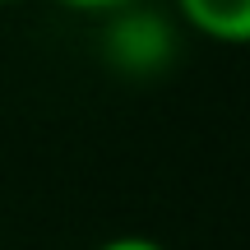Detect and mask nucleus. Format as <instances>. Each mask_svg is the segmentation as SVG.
<instances>
[{
	"instance_id": "1",
	"label": "nucleus",
	"mask_w": 250,
	"mask_h": 250,
	"mask_svg": "<svg viewBox=\"0 0 250 250\" xmlns=\"http://www.w3.org/2000/svg\"><path fill=\"white\" fill-rule=\"evenodd\" d=\"M190 33L223 46H250V0H176Z\"/></svg>"
},
{
	"instance_id": "2",
	"label": "nucleus",
	"mask_w": 250,
	"mask_h": 250,
	"mask_svg": "<svg viewBox=\"0 0 250 250\" xmlns=\"http://www.w3.org/2000/svg\"><path fill=\"white\" fill-rule=\"evenodd\" d=\"M61 5L79 9V14H121V9H134L139 0H61Z\"/></svg>"
},
{
	"instance_id": "3",
	"label": "nucleus",
	"mask_w": 250,
	"mask_h": 250,
	"mask_svg": "<svg viewBox=\"0 0 250 250\" xmlns=\"http://www.w3.org/2000/svg\"><path fill=\"white\" fill-rule=\"evenodd\" d=\"M93 250H167L162 241H153V236H139V232H125V236H111V241L93 246Z\"/></svg>"
},
{
	"instance_id": "4",
	"label": "nucleus",
	"mask_w": 250,
	"mask_h": 250,
	"mask_svg": "<svg viewBox=\"0 0 250 250\" xmlns=\"http://www.w3.org/2000/svg\"><path fill=\"white\" fill-rule=\"evenodd\" d=\"M0 5H28V0H0Z\"/></svg>"
}]
</instances>
